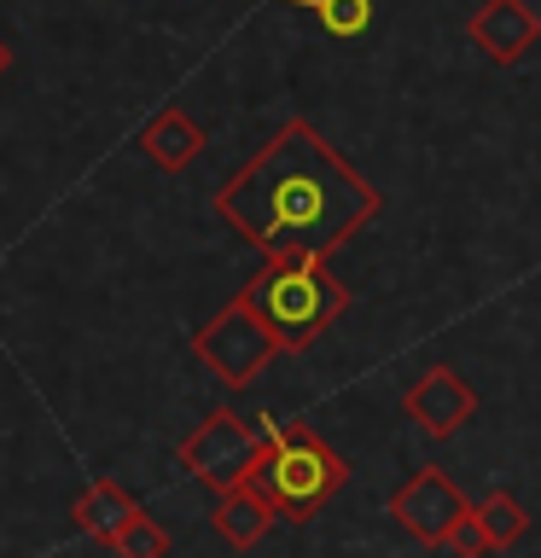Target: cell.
<instances>
[{"label":"cell","instance_id":"6da1fadb","mask_svg":"<svg viewBox=\"0 0 541 558\" xmlns=\"http://www.w3.org/2000/svg\"><path fill=\"white\" fill-rule=\"evenodd\" d=\"M384 209L378 186L349 163L338 146H326L321 129L291 117L233 181L216 192V216L251 239L262 256H332Z\"/></svg>","mask_w":541,"mask_h":558},{"label":"cell","instance_id":"7a4b0ae2","mask_svg":"<svg viewBox=\"0 0 541 558\" xmlns=\"http://www.w3.org/2000/svg\"><path fill=\"white\" fill-rule=\"evenodd\" d=\"M239 296L256 308V320L268 326L274 349H309L321 331L338 326L344 308H349V286L326 268V256H309V251L268 256L239 286Z\"/></svg>","mask_w":541,"mask_h":558},{"label":"cell","instance_id":"3957f363","mask_svg":"<svg viewBox=\"0 0 541 558\" xmlns=\"http://www.w3.org/2000/svg\"><path fill=\"white\" fill-rule=\"evenodd\" d=\"M344 483H349V460L338 448H326L303 418L297 425H268V442H262L251 465V488L274 506V518L309 523Z\"/></svg>","mask_w":541,"mask_h":558},{"label":"cell","instance_id":"277c9868","mask_svg":"<svg viewBox=\"0 0 541 558\" xmlns=\"http://www.w3.org/2000/svg\"><path fill=\"white\" fill-rule=\"evenodd\" d=\"M262 442H268V418H244L233 408H216L199 418V430L181 442V465L199 477L209 495H227V488L251 483V465Z\"/></svg>","mask_w":541,"mask_h":558},{"label":"cell","instance_id":"5b68a950","mask_svg":"<svg viewBox=\"0 0 541 558\" xmlns=\"http://www.w3.org/2000/svg\"><path fill=\"white\" fill-rule=\"evenodd\" d=\"M192 355H199L209 373H216L227 390H244L262 366H268L279 349L268 338V326L256 320V308L244 303V296H233L221 314H209V320L192 331Z\"/></svg>","mask_w":541,"mask_h":558},{"label":"cell","instance_id":"8992f818","mask_svg":"<svg viewBox=\"0 0 541 558\" xmlns=\"http://www.w3.org/2000/svg\"><path fill=\"white\" fill-rule=\"evenodd\" d=\"M466 512H471L466 495H460V488H454L436 465H419L413 477L390 495V518H396L413 541H425V547H443L448 530H454Z\"/></svg>","mask_w":541,"mask_h":558},{"label":"cell","instance_id":"52a82bcc","mask_svg":"<svg viewBox=\"0 0 541 558\" xmlns=\"http://www.w3.org/2000/svg\"><path fill=\"white\" fill-rule=\"evenodd\" d=\"M401 413H408L431 442H448L454 430L471 425V413H478V390H471L454 366H431V373H419L413 390L401 396Z\"/></svg>","mask_w":541,"mask_h":558},{"label":"cell","instance_id":"ba28073f","mask_svg":"<svg viewBox=\"0 0 541 558\" xmlns=\"http://www.w3.org/2000/svg\"><path fill=\"white\" fill-rule=\"evenodd\" d=\"M466 35L478 41L483 59L495 64H518L524 52L541 41V17L530 12V0H483L478 12H471Z\"/></svg>","mask_w":541,"mask_h":558},{"label":"cell","instance_id":"9c48e42d","mask_svg":"<svg viewBox=\"0 0 541 558\" xmlns=\"http://www.w3.org/2000/svg\"><path fill=\"white\" fill-rule=\"evenodd\" d=\"M140 151H146L164 174H181L192 157L204 151V129L181 111V105H164V111H157L146 129H140Z\"/></svg>","mask_w":541,"mask_h":558},{"label":"cell","instance_id":"30bf717a","mask_svg":"<svg viewBox=\"0 0 541 558\" xmlns=\"http://www.w3.org/2000/svg\"><path fill=\"white\" fill-rule=\"evenodd\" d=\"M140 512V500L122 488L117 477H99V483H87L82 495H76V506H70V518H76V530L82 535H94V541H105L111 547V535L122 530Z\"/></svg>","mask_w":541,"mask_h":558},{"label":"cell","instance_id":"8fae6325","mask_svg":"<svg viewBox=\"0 0 541 558\" xmlns=\"http://www.w3.org/2000/svg\"><path fill=\"white\" fill-rule=\"evenodd\" d=\"M209 523H216V535L227 541V547H256L279 518H274V506L262 500L251 483H239V488H227V495H216V518Z\"/></svg>","mask_w":541,"mask_h":558},{"label":"cell","instance_id":"7c38bea8","mask_svg":"<svg viewBox=\"0 0 541 558\" xmlns=\"http://www.w3.org/2000/svg\"><path fill=\"white\" fill-rule=\"evenodd\" d=\"M471 512H478L489 547H513V541H524V530H530V512H524L506 488H501V495H489L483 506H471Z\"/></svg>","mask_w":541,"mask_h":558},{"label":"cell","instance_id":"4fadbf2b","mask_svg":"<svg viewBox=\"0 0 541 558\" xmlns=\"http://www.w3.org/2000/svg\"><path fill=\"white\" fill-rule=\"evenodd\" d=\"M111 553L117 558H169V530L146 512H134L122 530L111 535Z\"/></svg>","mask_w":541,"mask_h":558},{"label":"cell","instance_id":"5bb4252c","mask_svg":"<svg viewBox=\"0 0 541 558\" xmlns=\"http://www.w3.org/2000/svg\"><path fill=\"white\" fill-rule=\"evenodd\" d=\"M314 12H321V24L332 35H361L366 17H373V0H309Z\"/></svg>","mask_w":541,"mask_h":558},{"label":"cell","instance_id":"9a60e30c","mask_svg":"<svg viewBox=\"0 0 541 558\" xmlns=\"http://www.w3.org/2000/svg\"><path fill=\"white\" fill-rule=\"evenodd\" d=\"M443 547H448L454 558H483V553H495V547H489V535H483V523H478V512H466L460 523H454Z\"/></svg>","mask_w":541,"mask_h":558},{"label":"cell","instance_id":"2e32d148","mask_svg":"<svg viewBox=\"0 0 541 558\" xmlns=\"http://www.w3.org/2000/svg\"><path fill=\"white\" fill-rule=\"evenodd\" d=\"M7 70H12V52H7V41H0V76H7Z\"/></svg>","mask_w":541,"mask_h":558}]
</instances>
